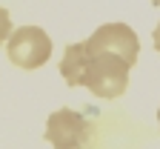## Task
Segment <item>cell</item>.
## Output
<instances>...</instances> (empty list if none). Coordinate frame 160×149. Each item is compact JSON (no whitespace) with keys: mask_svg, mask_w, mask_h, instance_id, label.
<instances>
[{"mask_svg":"<svg viewBox=\"0 0 160 149\" xmlns=\"http://www.w3.org/2000/svg\"><path fill=\"white\" fill-rule=\"evenodd\" d=\"M140 40L129 23H103L89 40L66 46L60 75L66 86H86L94 98H120L129 86V69L137 63Z\"/></svg>","mask_w":160,"mask_h":149,"instance_id":"1","label":"cell"},{"mask_svg":"<svg viewBox=\"0 0 160 149\" xmlns=\"http://www.w3.org/2000/svg\"><path fill=\"white\" fill-rule=\"evenodd\" d=\"M6 55L20 69H40L52 57V37L40 26H20L6 37Z\"/></svg>","mask_w":160,"mask_h":149,"instance_id":"2","label":"cell"},{"mask_svg":"<svg viewBox=\"0 0 160 149\" xmlns=\"http://www.w3.org/2000/svg\"><path fill=\"white\" fill-rule=\"evenodd\" d=\"M43 135L54 149H86L94 135V126L86 115L74 109H54L46 120Z\"/></svg>","mask_w":160,"mask_h":149,"instance_id":"3","label":"cell"},{"mask_svg":"<svg viewBox=\"0 0 160 149\" xmlns=\"http://www.w3.org/2000/svg\"><path fill=\"white\" fill-rule=\"evenodd\" d=\"M12 35V17H9V12L0 6V46L6 43V37Z\"/></svg>","mask_w":160,"mask_h":149,"instance_id":"4","label":"cell"},{"mask_svg":"<svg viewBox=\"0 0 160 149\" xmlns=\"http://www.w3.org/2000/svg\"><path fill=\"white\" fill-rule=\"evenodd\" d=\"M154 49H157V52H160V23H157V26H154Z\"/></svg>","mask_w":160,"mask_h":149,"instance_id":"5","label":"cell"},{"mask_svg":"<svg viewBox=\"0 0 160 149\" xmlns=\"http://www.w3.org/2000/svg\"><path fill=\"white\" fill-rule=\"evenodd\" d=\"M152 3H154V6H157V9H160V0H152Z\"/></svg>","mask_w":160,"mask_h":149,"instance_id":"6","label":"cell"},{"mask_svg":"<svg viewBox=\"0 0 160 149\" xmlns=\"http://www.w3.org/2000/svg\"><path fill=\"white\" fill-rule=\"evenodd\" d=\"M157 123H160V109H157Z\"/></svg>","mask_w":160,"mask_h":149,"instance_id":"7","label":"cell"}]
</instances>
